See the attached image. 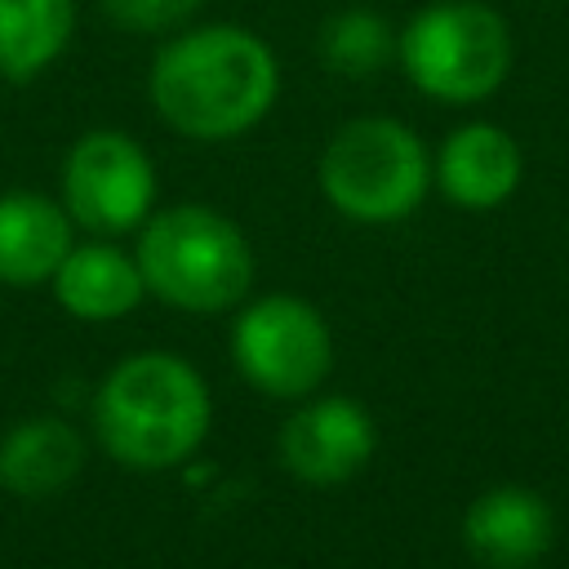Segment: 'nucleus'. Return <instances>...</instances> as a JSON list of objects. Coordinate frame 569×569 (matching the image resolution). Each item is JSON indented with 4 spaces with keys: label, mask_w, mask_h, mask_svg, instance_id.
I'll return each instance as SVG.
<instances>
[{
    "label": "nucleus",
    "mask_w": 569,
    "mask_h": 569,
    "mask_svg": "<svg viewBox=\"0 0 569 569\" xmlns=\"http://www.w3.org/2000/svg\"><path fill=\"white\" fill-rule=\"evenodd\" d=\"M280 89L276 53L244 27H200L151 62V102L187 138L222 142L253 129Z\"/></svg>",
    "instance_id": "nucleus-1"
},
{
    "label": "nucleus",
    "mask_w": 569,
    "mask_h": 569,
    "mask_svg": "<svg viewBox=\"0 0 569 569\" xmlns=\"http://www.w3.org/2000/svg\"><path fill=\"white\" fill-rule=\"evenodd\" d=\"M209 387L173 351L124 356L93 396L102 449L133 471H164L191 458L209 431Z\"/></svg>",
    "instance_id": "nucleus-2"
},
{
    "label": "nucleus",
    "mask_w": 569,
    "mask_h": 569,
    "mask_svg": "<svg viewBox=\"0 0 569 569\" xmlns=\"http://www.w3.org/2000/svg\"><path fill=\"white\" fill-rule=\"evenodd\" d=\"M138 267L156 298L182 311H227L253 284L244 231L204 204H173L142 227Z\"/></svg>",
    "instance_id": "nucleus-3"
},
{
    "label": "nucleus",
    "mask_w": 569,
    "mask_h": 569,
    "mask_svg": "<svg viewBox=\"0 0 569 569\" xmlns=\"http://www.w3.org/2000/svg\"><path fill=\"white\" fill-rule=\"evenodd\" d=\"M431 182L422 138L391 116H360L342 124L320 156V191L351 222L409 218Z\"/></svg>",
    "instance_id": "nucleus-4"
},
{
    "label": "nucleus",
    "mask_w": 569,
    "mask_h": 569,
    "mask_svg": "<svg viewBox=\"0 0 569 569\" xmlns=\"http://www.w3.org/2000/svg\"><path fill=\"white\" fill-rule=\"evenodd\" d=\"M405 76L440 102H480L511 71V31L480 0H436L396 40Z\"/></svg>",
    "instance_id": "nucleus-5"
},
{
    "label": "nucleus",
    "mask_w": 569,
    "mask_h": 569,
    "mask_svg": "<svg viewBox=\"0 0 569 569\" xmlns=\"http://www.w3.org/2000/svg\"><path fill=\"white\" fill-rule=\"evenodd\" d=\"M231 356L258 391L276 400H298L325 382L333 365V338L311 302L293 293H267L236 316Z\"/></svg>",
    "instance_id": "nucleus-6"
},
{
    "label": "nucleus",
    "mask_w": 569,
    "mask_h": 569,
    "mask_svg": "<svg viewBox=\"0 0 569 569\" xmlns=\"http://www.w3.org/2000/svg\"><path fill=\"white\" fill-rule=\"evenodd\" d=\"M156 169L120 129L84 133L62 164V204L89 231H129L151 213Z\"/></svg>",
    "instance_id": "nucleus-7"
},
{
    "label": "nucleus",
    "mask_w": 569,
    "mask_h": 569,
    "mask_svg": "<svg viewBox=\"0 0 569 569\" xmlns=\"http://www.w3.org/2000/svg\"><path fill=\"white\" fill-rule=\"evenodd\" d=\"M373 418L347 396H320L280 427V462L307 485H342L373 458Z\"/></svg>",
    "instance_id": "nucleus-8"
},
{
    "label": "nucleus",
    "mask_w": 569,
    "mask_h": 569,
    "mask_svg": "<svg viewBox=\"0 0 569 569\" xmlns=\"http://www.w3.org/2000/svg\"><path fill=\"white\" fill-rule=\"evenodd\" d=\"M556 538L551 507L525 485L485 489L462 516V542L485 569H529Z\"/></svg>",
    "instance_id": "nucleus-9"
},
{
    "label": "nucleus",
    "mask_w": 569,
    "mask_h": 569,
    "mask_svg": "<svg viewBox=\"0 0 569 569\" xmlns=\"http://www.w3.org/2000/svg\"><path fill=\"white\" fill-rule=\"evenodd\" d=\"M436 182L462 209H493L520 187V147L498 124H462L436 156Z\"/></svg>",
    "instance_id": "nucleus-10"
},
{
    "label": "nucleus",
    "mask_w": 569,
    "mask_h": 569,
    "mask_svg": "<svg viewBox=\"0 0 569 569\" xmlns=\"http://www.w3.org/2000/svg\"><path fill=\"white\" fill-rule=\"evenodd\" d=\"M71 249V213L36 191L0 196V284L27 289L53 280Z\"/></svg>",
    "instance_id": "nucleus-11"
},
{
    "label": "nucleus",
    "mask_w": 569,
    "mask_h": 569,
    "mask_svg": "<svg viewBox=\"0 0 569 569\" xmlns=\"http://www.w3.org/2000/svg\"><path fill=\"white\" fill-rule=\"evenodd\" d=\"M142 267L138 258L111 244H71L53 271V298L80 320H116L142 302Z\"/></svg>",
    "instance_id": "nucleus-12"
},
{
    "label": "nucleus",
    "mask_w": 569,
    "mask_h": 569,
    "mask_svg": "<svg viewBox=\"0 0 569 569\" xmlns=\"http://www.w3.org/2000/svg\"><path fill=\"white\" fill-rule=\"evenodd\" d=\"M84 467V445L62 418H22L0 440V485L18 498H53Z\"/></svg>",
    "instance_id": "nucleus-13"
},
{
    "label": "nucleus",
    "mask_w": 569,
    "mask_h": 569,
    "mask_svg": "<svg viewBox=\"0 0 569 569\" xmlns=\"http://www.w3.org/2000/svg\"><path fill=\"white\" fill-rule=\"evenodd\" d=\"M76 31V0H0V76L36 80Z\"/></svg>",
    "instance_id": "nucleus-14"
},
{
    "label": "nucleus",
    "mask_w": 569,
    "mask_h": 569,
    "mask_svg": "<svg viewBox=\"0 0 569 569\" xmlns=\"http://www.w3.org/2000/svg\"><path fill=\"white\" fill-rule=\"evenodd\" d=\"M391 49H396L391 27L373 9H347V13L329 18V27L320 31V53L342 76H369V71H378L391 58Z\"/></svg>",
    "instance_id": "nucleus-15"
},
{
    "label": "nucleus",
    "mask_w": 569,
    "mask_h": 569,
    "mask_svg": "<svg viewBox=\"0 0 569 569\" xmlns=\"http://www.w3.org/2000/svg\"><path fill=\"white\" fill-rule=\"evenodd\" d=\"M111 22L124 31H169L187 22L204 0H102Z\"/></svg>",
    "instance_id": "nucleus-16"
}]
</instances>
